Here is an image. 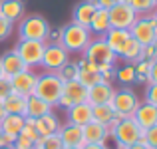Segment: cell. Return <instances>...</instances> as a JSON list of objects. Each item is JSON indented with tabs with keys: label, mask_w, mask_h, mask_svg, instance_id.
I'll list each match as a JSON object with an SVG mask.
<instances>
[{
	"label": "cell",
	"mask_w": 157,
	"mask_h": 149,
	"mask_svg": "<svg viewBox=\"0 0 157 149\" xmlns=\"http://www.w3.org/2000/svg\"><path fill=\"white\" fill-rule=\"evenodd\" d=\"M80 149H107V145H104V143H84Z\"/></svg>",
	"instance_id": "44"
},
{
	"label": "cell",
	"mask_w": 157,
	"mask_h": 149,
	"mask_svg": "<svg viewBox=\"0 0 157 149\" xmlns=\"http://www.w3.org/2000/svg\"><path fill=\"white\" fill-rule=\"evenodd\" d=\"M115 88L107 82H100V84L88 88V103L90 105H101V103H109L113 97Z\"/></svg>",
	"instance_id": "15"
},
{
	"label": "cell",
	"mask_w": 157,
	"mask_h": 149,
	"mask_svg": "<svg viewBox=\"0 0 157 149\" xmlns=\"http://www.w3.org/2000/svg\"><path fill=\"white\" fill-rule=\"evenodd\" d=\"M82 131H84V143H104L107 141V137H109V131H107L105 125H101V123L98 121H90L88 125L82 127Z\"/></svg>",
	"instance_id": "20"
},
{
	"label": "cell",
	"mask_w": 157,
	"mask_h": 149,
	"mask_svg": "<svg viewBox=\"0 0 157 149\" xmlns=\"http://www.w3.org/2000/svg\"><path fill=\"white\" fill-rule=\"evenodd\" d=\"M58 137L64 143V147H82L84 145V131H82V127L74 125V123H68V121L64 125H60Z\"/></svg>",
	"instance_id": "14"
},
{
	"label": "cell",
	"mask_w": 157,
	"mask_h": 149,
	"mask_svg": "<svg viewBox=\"0 0 157 149\" xmlns=\"http://www.w3.org/2000/svg\"><path fill=\"white\" fill-rule=\"evenodd\" d=\"M153 18H155V24H157V8L153 10Z\"/></svg>",
	"instance_id": "49"
},
{
	"label": "cell",
	"mask_w": 157,
	"mask_h": 149,
	"mask_svg": "<svg viewBox=\"0 0 157 149\" xmlns=\"http://www.w3.org/2000/svg\"><path fill=\"white\" fill-rule=\"evenodd\" d=\"M2 76H4V74H2V68H0V78H2Z\"/></svg>",
	"instance_id": "53"
},
{
	"label": "cell",
	"mask_w": 157,
	"mask_h": 149,
	"mask_svg": "<svg viewBox=\"0 0 157 149\" xmlns=\"http://www.w3.org/2000/svg\"><path fill=\"white\" fill-rule=\"evenodd\" d=\"M153 48H155V54H157V38H155V42H153Z\"/></svg>",
	"instance_id": "50"
},
{
	"label": "cell",
	"mask_w": 157,
	"mask_h": 149,
	"mask_svg": "<svg viewBox=\"0 0 157 149\" xmlns=\"http://www.w3.org/2000/svg\"><path fill=\"white\" fill-rule=\"evenodd\" d=\"M107 14H109L111 28H119V30H129V28L133 26V22L137 20L135 10L125 0H123V2H117L115 6H111L109 10H107Z\"/></svg>",
	"instance_id": "10"
},
{
	"label": "cell",
	"mask_w": 157,
	"mask_h": 149,
	"mask_svg": "<svg viewBox=\"0 0 157 149\" xmlns=\"http://www.w3.org/2000/svg\"><path fill=\"white\" fill-rule=\"evenodd\" d=\"M66 117H68V123H74V125H88L92 121V105L88 101L84 103H76V105L68 107L66 109Z\"/></svg>",
	"instance_id": "17"
},
{
	"label": "cell",
	"mask_w": 157,
	"mask_h": 149,
	"mask_svg": "<svg viewBox=\"0 0 157 149\" xmlns=\"http://www.w3.org/2000/svg\"><path fill=\"white\" fill-rule=\"evenodd\" d=\"M98 6L94 0H82L80 4H76V8H74V20L72 22L80 24V26H90V22H92L94 14H96Z\"/></svg>",
	"instance_id": "21"
},
{
	"label": "cell",
	"mask_w": 157,
	"mask_h": 149,
	"mask_svg": "<svg viewBox=\"0 0 157 149\" xmlns=\"http://www.w3.org/2000/svg\"><path fill=\"white\" fill-rule=\"evenodd\" d=\"M12 94V86H10V78L2 76L0 78V101H2L6 96H10Z\"/></svg>",
	"instance_id": "39"
},
{
	"label": "cell",
	"mask_w": 157,
	"mask_h": 149,
	"mask_svg": "<svg viewBox=\"0 0 157 149\" xmlns=\"http://www.w3.org/2000/svg\"><path fill=\"white\" fill-rule=\"evenodd\" d=\"M88 28H90V32H92V36H104L105 32L111 28V24H109V14H107V10H104V8H98Z\"/></svg>",
	"instance_id": "26"
},
{
	"label": "cell",
	"mask_w": 157,
	"mask_h": 149,
	"mask_svg": "<svg viewBox=\"0 0 157 149\" xmlns=\"http://www.w3.org/2000/svg\"><path fill=\"white\" fill-rule=\"evenodd\" d=\"M98 8H104V10H109L111 6H115L117 2H123V0H94Z\"/></svg>",
	"instance_id": "43"
},
{
	"label": "cell",
	"mask_w": 157,
	"mask_h": 149,
	"mask_svg": "<svg viewBox=\"0 0 157 149\" xmlns=\"http://www.w3.org/2000/svg\"><path fill=\"white\" fill-rule=\"evenodd\" d=\"M131 119H133L141 129L153 127V125H157V107L151 105V103H147V101H139V105L135 107Z\"/></svg>",
	"instance_id": "13"
},
{
	"label": "cell",
	"mask_w": 157,
	"mask_h": 149,
	"mask_svg": "<svg viewBox=\"0 0 157 149\" xmlns=\"http://www.w3.org/2000/svg\"><path fill=\"white\" fill-rule=\"evenodd\" d=\"M82 58L88 60L90 64L98 66V70L104 68V66H115V60H117V56L111 52V48L105 44V40L101 36H94L92 42L82 52Z\"/></svg>",
	"instance_id": "5"
},
{
	"label": "cell",
	"mask_w": 157,
	"mask_h": 149,
	"mask_svg": "<svg viewBox=\"0 0 157 149\" xmlns=\"http://www.w3.org/2000/svg\"><path fill=\"white\" fill-rule=\"evenodd\" d=\"M133 68H135V82L147 84V76H149L151 62H149V60H139L137 64H133Z\"/></svg>",
	"instance_id": "34"
},
{
	"label": "cell",
	"mask_w": 157,
	"mask_h": 149,
	"mask_svg": "<svg viewBox=\"0 0 157 149\" xmlns=\"http://www.w3.org/2000/svg\"><path fill=\"white\" fill-rule=\"evenodd\" d=\"M50 22L40 14H28L18 20V40H38L48 42L50 36Z\"/></svg>",
	"instance_id": "2"
},
{
	"label": "cell",
	"mask_w": 157,
	"mask_h": 149,
	"mask_svg": "<svg viewBox=\"0 0 157 149\" xmlns=\"http://www.w3.org/2000/svg\"><path fill=\"white\" fill-rule=\"evenodd\" d=\"M34 149H64V143L60 141L58 133L46 135V137H38L34 141Z\"/></svg>",
	"instance_id": "31"
},
{
	"label": "cell",
	"mask_w": 157,
	"mask_h": 149,
	"mask_svg": "<svg viewBox=\"0 0 157 149\" xmlns=\"http://www.w3.org/2000/svg\"><path fill=\"white\" fill-rule=\"evenodd\" d=\"M34 127L36 131H38L40 137H46V135H54L58 133V129H60V119H58V115L50 111V113H44L42 117L34 119Z\"/></svg>",
	"instance_id": "23"
},
{
	"label": "cell",
	"mask_w": 157,
	"mask_h": 149,
	"mask_svg": "<svg viewBox=\"0 0 157 149\" xmlns=\"http://www.w3.org/2000/svg\"><path fill=\"white\" fill-rule=\"evenodd\" d=\"M4 117H6V109H4V103L0 101V121H2Z\"/></svg>",
	"instance_id": "46"
},
{
	"label": "cell",
	"mask_w": 157,
	"mask_h": 149,
	"mask_svg": "<svg viewBox=\"0 0 157 149\" xmlns=\"http://www.w3.org/2000/svg\"><path fill=\"white\" fill-rule=\"evenodd\" d=\"M147 84H157V58L151 62L149 68V76H147Z\"/></svg>",
	"instance_id": "42"
},
{
	"label": "cell",
	"mask_w": 157,
	"mask_h": 149,
	"mask_svg": "<svg viewBox=\"0 0 157 149\" xmlns=\"http://www.w3.org/2000/svg\"><path fill=\"white\" fill-rule=\"evenodd\" d=\"M141 139H143V143H145V145H149L151 149H157V125L143 129Z\"/></svg>",
	"instance_id": "36"
},
{
	"label": "cell",
	"mask_w": 157,
	"mask_h": 149,
	"mask_svg": "<svg viewBox=\"0 0 157 149\" xmlns=\"http://www.w3.org/2000/svg\"><path fill=\"white\" fill-rule=\"evenodd\" d=\"M84 101H88V88L82 86L78 80L64 82V88H62V96L58 99V105L68 109V107L76 105V103H84Z\"/></svg>",
	"instance_id": "11"
},
{
	"label": "cell",
	"mask_w": 157,
	"mask_h": 149,
	"mask_svg": "<svg viewBox=\"0 0 157 149\" xmlns=\"http://www.w3.org/2000/svg\"><path fill=\"white\" fill-rule=\"evenodd\" d=\"M44 48L46 42H38V40H18L14 46V52L20 56L26 68H40V62L44 56Z\"/></svg>",
	"instance_id": "7"
},
{
	"label": "cell",
	"mask_w": 157,
	"mask_h": 149,
	"mask_svg": "<svg viewBox=\"0 0 157 149\" xmlns=\"http://www.w3.org/2000/svg\"><path fill=\"white\" fill-rule=\"evenodd\" d=\"M0 68H2V74L6 78H12V76H16V74L24 72L26 66H24V62L20 60L18 54H16L14 50H10V52H6V54L0 56Z\"/></svg>",
	"instance_id": "18"
},
{
	"label": "cell",
	"mask_w": 157,
	"mask_h": 149,
	"mask_svg": "<svg viewBox=\"0 0 157 149\" xmlns=\"http://www.w3.org/2000/svg\"><path fill=\"white\" fill-rule=\"evenodd\" d=\"M107 131H109V137H113L115 145H123V147L131 145V143H137L143 135V129L131 117L113 119L107 125Z\"/></svg>",
	"instance_id": "3"
},
{
	"label": "cell",
	"mask_w": 157,
	"mask_h": 149,
	"mask_svg": "<svg viewBox=\"0 0 157 149\" xmlns=\"http://www.w3.org/2000/svg\"><path fill=\"white\" fill-rule=\"evenodd\" d=\"M36 82H38V74H36L32 68H26L24 72H20V74H16V76L10 78L12 92L20 94V96H24V97H28V96L34 94Z\"/></svg>",
	"instance_id": "12"
},
{
	"label": "cell",
	"mask_w": 157,
	"mask_h": 149,
	"mask_svg": "<svg viewBox=\"0 0 157 149\" xmlns=\"http://www.w3.org/2000/svg\"><path fill=\"white\" fill-rule=\"evenodd\" d=\"M109 105L113 107V111H115V119L131 117L135 107L139 105V96L131 88L123 86V88H119V90L113 92V97H111Z\"/></svg>",
	"instance_id": "6"
},
{
	"label": "cell",
	"mask_w": 157,
	"mask_h": 149,
	"mask_svg": "<svg viewBox=\"0 0 157 149\" xmlns=\"http://www.w3.org/2000/svg\"><path fill=\"white\" fill-rule=\"evenodd\" d=\"M20 135L28 137L32 143H34L36 139L40 137L38 131H36V127H34V119H32V117H24V127H22V131H20Z\"/></svg>",
	"instance_id": "35"
},
{
	"label": "cell",
	"mask_w": 157,
	"mask_h": 149,
	"mask_svg": "<svg viewBox=\"0 0 157 149\" xmlns=\"http://www.w3.org/2000/svg\"><path fill=\"white\" fill-rule=\"evenodd\" d=\"M24 2L22 0H0V16H4L6 20H10L12 24H16L18 20L24 18Z\"/></svg>",
	"instance_id": "22"
},
{
	"label": "cell",
	"mask_w": 157,
	"mask_h": 149,
	"mask_svg": "<svg viewBox=\"0 0 157 149\" xmlns=\"http://www.w3.org/2000/svg\"><path fill=\"white\" fill-rule=\"evenodd\" d=\"M125 149H151V147L145 145V143H143V139H139L137 143H131V145H127Z\"/></svg>",
	"instance_id": "45"
},
{
	"label": "cell",
	"mask_w": 157,
	"mask_h": 149,
	"mask_svg": "<svg viewBox=\"0 0 157 149\" xmlns=\"http://www.w3.org/2000/svg\"><path fill=\"white\" fill-rule=\"evenodd\" d=\"M100 76H101V82L111 84V80L115 78V66H104V68H100Z\"/></svg>",
	"instance_id": "40"
},
{
	"label": "cell",
	"mask_w": 157,
	"mask_h": 149,
	"mask_svg": "<svg viewBox=\"0 0 157 149\" xmlns=\"http://www.w3.org/2000/svg\"><path fill=\"white\" fill-rule=\"evenodd\" d=\"M143 60H149V62H153L155 58H157V54H155V48H153V44H149V46H143Z\"/></svg>",
	"instance_id": "41"
},
{
	"label": "cell",
	"mask_w": 157,
	"mask_h": 149,
	"mask_svg": "<svg viewBox=\"0 0 157 149\" xmlns=\"http://www.w3.org/2000/svg\"><path fill=\"white\" fill-rule=\"evenodd\" d=\"M62 88H64V82L58 78L56 72H44V74H38L34 96H38L46 103H50L52 107H56L58 99H60V96H62Z\"/></svg>",
	"instance_id": "4"
},
{
	"label": "cell",
	"mask_w": 157,
	"mask_h": 149,
	"mask_svg": "<svg viewBox=\"0 0 157 149\" xmlns=\"http://www.w3.org/2000/svg\"><path fill=\"white\" fill-rule=\"evenodd\" d=\"M12 28H14V24L10 20H6L4 16H0V42H4L12 34Z\"/></svg>",
	"instance_id": "37"
},
{
	"label": "cell",
	"mask_w": 157,
	"mask_h": 149,
	"mask_svg": "<svg viewBox=\"0 0 157 149\" xmlns=\"http://www.w3.org/2000/svg\"><path fill=\"white\" fill-rule=\"evenodd\" d=\"M101 38L105 40V44L111 48V52L115 54V56H119L121 54L123 46L127 44V40L131 38L129 36V30H119V28H109V30L105 32Z\"/></svg>",
	"instance_id": "19"
},
{
	"label": "cell",
	"mask_w": 157,
	"mask_h": 149,
	"mask_svg": "<svg viewBox=\"0 0 157 149\" xmlns=\"http://www.w3.org/2000/svg\"><path fill=\"white\" fill-rule=\"evenodd\" d=\"M92 119L101 125H109L111 121L115 119V111L109 103H101V105H92Z\"/></svg>",
	"instance_id": "28"
},
{
	"label": "cell",
	"mask_w": 157,
	"mask_h": 149,
	"mask_svg": "<svg viewBox=\"0 0 157 149\" xmlns=\"http://www.w3.org/2000/svg\"><path fill=\"white\" fill-rule=\"evenodd\" d=\"M0 147H4V133H2V129H0Z\"/></svg>",
	"instance_id": "47"
},
{
	"label": "cell",
	"mask_w": 157,
	"mask_h": 149,
	"mask_svg": "<svg viewBox=\"0 0 157 149\" xmlns=\"http://www.w3.org/2000/svg\"><path fill=\"white\" fill-rule=\"evenodd\" d=\"M54 107L50 103H46L44 99H40L38 96H28L26 97V109H24V117H32V119H38L42 117L44 113H50Z\"/></svg>",
	"instance_id": "24"
},
{
	"label": "cell",
	"mask_w": 157,
	"mask_h": 149,
	"mask_svg": "<svg viewBox=\"0 0 157 149\" xmlns=\"http://www.w3.org/2000/svg\"><path fill=\"white\" fill-rule=\"evenodd\" d=\"M24 127V115H16V113H6V117L0 121V129L6 137H10L12 141H16V137L20 135Z\"/></svg>",
	"instance_id": "25"
},
{
	"label": "cell",
	"mask_w": 157,
	"mask_h": 149,
	"mask_svg": "<svg viewBox=\"0 0 157 149\" xmlns=\"http://www.w3.org/2000/svg\"><path fill=\"white\" fill-rule=\"evenodd\" d=\"M68 62H70V52L60 42H46L44 56L40 62V68H44V72H58Z\"/></svg>",
	"instance_id": "9"
},
{
	"label": "cell",
	"mask_w": 157,
	"mask_h": 149,
	"mask_svg": "<svg viewBox=\"0 0 157 149\" xmlns=\"http://www.w3.org/2000/svg\"><path fill=\"white\" fill-rule=\"evenodd\" d=\"M64 149H80V147H64Z\"/></svg>",
	"instance_id": "51"
},
{
	"label": "cell",
	"mask_w": 157,
	"mask_h": 149,
	"mask_svg": "<svg viewBox=\"0 0 157 149\" xmlns=\"http://www.w3.org/2000/svg\"><path fill=\"white\" fill-rule=\"evenodd\" d=\"M2 103H4V109H6V113L24 115V109H26V97H24V96L12 92L10 96H6V97L2 99Z\"/></svg>",
	"instance_id": "29"
},
{
	"label": "cell",
	"mask_w": 157,
	"mask_h": 149,
	"mask_svg": "<svg viewBox=\"0 0 157 149\" xmlns=\"http://www.w3.org/2000/svg\"><path fill=\"white\" fill-rule=\"evenodd\" d=\"M143 46L139 42H135L133 38H129L127 40V44L123 46V50H121V54H119L117 58H121L125 64H137L139 60H143Z\"/></svg>",
	"instance_id": "27"
},
{
	"label": "cell",
	"mask_w": 157,
	"mask_h": 149,
	"mask_svg": "<svg viewBox=\"0 0 157 149\" xmlns=\"http://www.w3.org/2000/svg\"><path fill=\"white\" fill-rule=\"evenodd\" d=\"M153 6H155V8H157V0H153Z\"/></svg>",
	"instance_id": "52"
},
{
	"label": "cell",
	"mask_w": 157,
	"mask_h": 149,
	"mask_svg": "<svg viewBox=\"0 0 157 149\" xmlns=\"http://www.w3.org/2000/svg\"><path fill=\"white\" fill-rule=\"evenodd\" d=\"M30 149H34V147H30Z\"/></svg>",
	"instance_id": "54"
},
{
	"label": "cell",
	"mask_w": 157,
	"mask_h": 149,
	"mask_svg": "<svg viewBox=\"0 0 157 149\" xmlns=\"http://www.w3.org/2000/svg\"><path fill=\"white\" fill-rule=\"evenodd\" d=\"M125 2L133 8L137 16H147V14H151V12L155 10L153 0H125Z\"/></svg>",
	"instance_id": "32"
},
{
	"label": "cell",
	"mask_w": 157,
	"mask_h": 149,
	"mask_svg": "<svg viewBox=\"0 0 157 149\" xmlns=\"http://www.w3.org/2000/svg\"><path fill=\"white\" fill-rule=\"evenodd\" d=\"M129 36L139 42L141 46H149L155 42L157 38V24L153 18V12L147 16H137V20L133 22V26L129 28Z\"/></svg>",
	"instance_id": "8"
},
{
	"label": "cell",
	"mask_w": 157,
	"mask_h": 149,
	"mask_svg": "<svg viewBox=\"0 0 157 149\" xmlns=\"http://www.w3.org/2000/svg\"><path fill=\"white\" fill-rule=\"evenodd\" d=\"M78 72H80V70H78L76 62H68V64H64L56 74L62 82H72V80H78Z\"/></svg>",
	"instance_id": "33"
},
{
	"label": "cell",
	"mask_w": 157,
	"mask_h": 149,
	"mask_svg": "<svg viewBox=\"0 0 157 149\" xmlns=\"http://www.w3.org/2000/svg\"><path fill=\"white\" fill-rule=\"evenodd\" d=\"M115 80H117L121 86L135 84V68H133V64H125V62H123V66L115 68Z\"/></svg>",
	"instance_id": "30"
},
{
	"label": "cell",
	"mask_w": 157,
	"mask_h": 149,
	"mask_svg": "<svg viewBox=\"0 0 157 149\" xmlns=\"http://www.w3.org/2000/svg\"><path fill=\"white\" fill-rule=\"evenodd\" d=\"M78 64V82H80L82 86H86V88H92V86L100 84L101 82V76H100V70H98V66L90 64L88 60H84L82 58L80 62H76Z\"/></svg>",
	"instance_id": "16"
},
{
	"label": "cell",
	"mask_w": 157,
	"mask_h": 149,
	"mask_svg": "<svg viewBox=\"0 0 157 149\" xmlns=\"http://www.w3.org/2000/svg\"><path fill=\"white\" fill-rule=\"evenodd\" d=\"M0 149H16L14 145H4V147H0Z\"/></svg>",
	"instance_id": "48"
},
{
	"label": "cell",
	"mask_w": 157,
	"mask_h": 149,
	"mask_svg": "<svg viewBox=\"0 0 157 149\" xmlns=\"http://www.w3.org/2000/svg\"><path fill=\"white\" fill-rule=\"evenodd\" d=\"M92 32L90 28L80 26L76 22L66 24L64 28H60V44L68 50L70 54H82L90 42H92Z\"/></svg>",
	"instance_id": "1"
},
{
	"label": "cell",
	"mask_w": 157,
	"mask_h": 149,
	"mask_svg": "<svg viewBox=\"0 0 157 149\" xmlns=\"http://www.w3.org/2000/svg\"><path fill=\"white\" fill-rule=\"evenodd\" d=\"M143 101L151 103V105L157 107V84H147L145 88V99Z\"/></svg>",
	"instance_id": "38"
}]
</instances>
